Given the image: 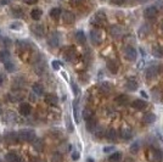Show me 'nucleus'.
Wrapping results in <instances>:
<instances>
[{"label":"nucleus","instance_id":"nucleus-1","mask_svg":"<svg viewBox=\"0 0 163 162\" xmlns=\"http://www.w3.org/2000/svg\"><path fill=\"white\" fill-rule=\"evenodd\" d=\"M17 138H18V141L21 143H29L35 139V133L34 130H31V129H22L17 133Z\"/></svg>","mask_w":163,"mask_h":162},{"label":"nucleus","instance_id":"nucleus-2","mask_svg":"<svg viewBox=\"0 0 163 162\" xmlns=\"http://www.w3.org/2000/svg\"><path fill=\"white\" fill-rule=\"evenodd\" d=\"M123 55L124 57L128 60V61H135L136 57H138V54H136V50L133 48V46H127L123 51Z\"/></svg>","mask_w":163,"mask_h":162},{"label":"nucleus","instance_id":"nucleus-3","mask_svg":"<svg viewBox=\"0 0 163 162\" xmlns=\"http://www.w3.org/2000/svg\"><path fill=\"white\" fill-rule=\"evenodd\" d=\"M90 40H91V43L95 44V45H98V44L101 43V40H102V34H101V32H100L98 28H94V29L90 31Z\"/></svg>","mask_w":163,"mask_h":162},{"label":"nucleus","instance_id":"nucleus-4","mask_svg":"<svg viewBox=\"0 0 163 162\" xmlns=\"http://www.w3.org/2000/svg\"><path fill=\"white\" fill-rule=\"evenodd\" d=\"M4 140H5L6 144H10V145L17 144V143H18L17 133H15V132H8V133L4 135Z\"/></svg>","mask_w":163,"mask_h":162},{"label":"nucleus","instance_id":"nucleus-5","mask_svg":"<svg viewBox=\"0 0 163 162\" xmlns=\"http://www.w3.org/2000/svg\"><path fill=\"white\" fill-rule=\"evenodd\" d=\"M157 14H158V10L155 8V6H148L144 10V16L147 19V20H153L157 17Z\"/></svg>","mask_w":163,"mask_h":162},{"label":"nucleus","instance_id":"nucleus-6","mask_svg":"<svg viewBox=\"0 0 163 162\" xmlns=\"http://www.w3.org/2000/svg\"><path fill=\"white\" fill-rule=\"evenodd\" d=\"M48 44H49L51 48H56V46H58V44H60V37H58V33L52 32V33L48 37Z\"/></svg>","mask_w":163,"mask_h":162},{"label":"nucleus","instance_id":"nucleus-7","mask_svg":"<svg viewBox=\"0 0 163 162\" xmlns=\"http://www.w3.org/2000/svg\"><path fill=\"white\" fill-rule=\"evenodd\" d=\"M159 73V68L157 65H152L146 69V78L147 79H153L157 77V74Z\"/></svg>","mask_w":163,"mask_h":162},{"label":"nucleus","instance_id":"nucleus-8","mask_svg":"<svg viewBox=\"0 0 163 162\" xmlns=\"http://www.w3.org/2000/svg\"><path fill=\"white\" fill-rule=\"evenodd\" d=\"M151 160L153 162H162L163 161V151L159 149H152L151 150Z\"/></svg>","mask_w":163,"mask_h":162},{"label":"nucleus","instance_id":"nucleus-9","mask_svg":"<svg viewBox=\"0 0 163 162\" xmlns=\"http://www.w3.org/2000/svg\"><path fill=\"white\" fill-rule=\"evenodd\" d=\"M31 29H32L33 34H34L35 37H38V38H42V37H44V34H45V29H44V27H43L42 25H33V26L31 27Z\"/></svg>","mask_w":163,"mask_h":162},{"label":"nucleus","instance_id":"nucleus-10","mask_svg":"<svg viewBox=\"0 0 163 162\" xmlns=\"http://www.w3.org/2000/svg\"><path fill=\"white\" fill-rule=\"evenodd\" d=\"M105 20H106L105 12H104V11H99V12H96V15L94 16V19L91 20V23L99 26V25H101L102 22H105Z\"/></svg>","mask_w":163,"mask_h":162},{"label":"nucleus","instance_id":"nucleus-11","mask_svg":"<svg viewBox=\"0 0 163 162\" xmlns=\"http://www.w3.org/2000/svg\"><path fill=\"white\" fill-rule=\"evenodd\" d=\"M18 112H20V115H22V116H29L31 112H32V106H31L29 104H27V103H22V104L20 105Z\"/></svg>","mask_w":163,"mask_h":162},{"label":"nucleus","instance_id":"nucleus-12","mask_svg":"<svg viewBox=\"0 0 163 162\" xmlns=\"http://www.w3.org/2000/svg\"><path fill=\"white\" fill-rule=\"evenodd\" d=\"M96 126H98V120H96L95 116H93V117H90V118L87 120V129L89 132H95Z\"/></svg>","mask_w":163,"mask_h":162},{"label":"nucleus","instance_id":"nucleus-13","mask_svg":"<svg viewBox=\"0 0 163 162\" xmlns=\"http://www.w3.org/2000/svg\"><path fill=\"white\" fill-rule=\"evenodd\" d=\"M44 100L50 106H56L57 103H58V99H57V96L55 94H46L45 98H44Z\"/></svg>","mask_w":163,"mask_h":162},{"label":"nucleus","instance_id":"nucleus-14","mask_svg":"<svg viewBox=\"0 0 163 162\" xmlns=\"http://www.w3.org/2000/svg\"><path fill=\"white\" fill-rule=\"evenodd\" d=\"M9 100L10 101H14V103H16V101H20V100H22L23 98H25V95H23V92H20V90H17V92H14V93H11V94H9Z\"/></svg>","mask_w":163,"mask_h":162},{"label":"nucleus","instance_id":"nucleus-15","mask_svg":"<svg viewBox=\"0 0 163 162\" xmlns=\"http://www.w3.org/2000/svg\"><path fill=\"white\" fill-rule=\"evenodd\" d=\"M62 20H63L65 23L71 25V23L74 22L75 17H74V15H73L71 11H65V12H62Z\"/></svg>","mask_w":163,"mask_h":162},{"label":"nucleus","instance_id":"nucleus-16","mask_svg":"<svg viewBox=\"0 0 163 162\" xmlns=\"http://www.w3.org/2000/svg\"><path fill=\"white\" fill-rule=\"evenodd\" d=\"M155 121H156V116H155V113H152V112H147V113H145L144 117H142V122H144L145 124H152V123H155Z\"/></svg>","mask_w":163,"mask_h":162},{"label":"nucleus","instance_id":"nucleus-17","mask_svg":"<svg viewBox=\"0 0 163 162\" xmlns=\"http://www.w3.org/2000/svg\"><path fill=\"white\" fill-rule=\"evenodd\" d=\"M131 106H133L134 109H136V110H142V109H145V107L147 106V104H146V101H144V100L135 99V100L131 103Z\"/></svg>","mask_w":163,"mask_h":162},{"label":"nucleus","instance_id":"nucleus-18","mask_svg":"<svg viewBox=\"0 0 163 162\" xmlns=\"http://www.w3.org/2000/svg\"><path fill=\"white\" fill-rule=\"evenodd\" d=\"M32 145H33V149L35 151H38V152H42L43 149H44V141L42 139H34Z\"/></svg>","mask_w":163,"mask_h":162},{"label":"nucleus","instance_id":"nucleus-19","mask_svg":"<svg viewBox=\"0 0 163 162\" xmlns=\"http://www.w3.org/2000/svg\"><path fill=\"white\" fill-rule=\"evenodd\" d=\"M111 35L115 37V38H118V37H122L123 35V28L121 26H113L111 28Z\"/></svg>","mask_w":163,"mask_h":162},{"label":"nucleus","instance_id":"nucleus-20","mask_svg":"<svg viewBox=\"0 0 163 162\" xmlns=\"http://www.w3.org/2000/svg\"><path fill=\"white\" fill-rule=\"evenodd\" d=\"M107 68L110 69L111 73H117L118 72V63L116 60H108L107 61Z\"/></svg>","mask_w":163,"mask_h":162},{"label":"nucleus","instance_id":"nucleus-21","mask_svg":"<svg viewBox=\"0 0 163 162\" xmlns=\"http://www.w3.org/2000/svg\"><path fill=\"white\" fill-rule=\"evenodd\" d=\"M32 89H33L34 94H37V95H43L44 94V87L40 83H34L33 87H32Z\"/></svg>","mask_w":163,"mask_h":162},{"label":"nucleus","instance_id":"nucleus-22","mask_svg":"<svg viewBox=\"0 0 163 162\" xmlns=\"http://www.w3.org/2000/svg\"><path fill=\"white\" fill-rule=\"evenodd\" d=\"M119 133H121V138L124 140H128L131 138V130L129 128H123V129H121Z\"/></svg>","mask_w":163,"mask_h":162},{"label":"nucleus","instance_id":"nucleus-23","mask_svg":"<svg viewBox=\"0 0 163 162\" xmlns=\"http://www.w3.org/2000/svg\"><path fill=\"white\" fill-rule=\"evenodd\" d=\"M116 103L119 104V105H127V104L129 103V98H128L127 95H124V94L118 95V96L116 98Z\"/></svg>","mask_w":163,"mask_h":162},{"label":"nucleus","instance_id":"nucleus-24","mask_svg":"<svg viewBox=\"0 0 163 162\" xmlns=\"http://www.w3.org/2000/svg\"><path fill=\"white\" fill-rule=\"evenodd\" d=\"M10 57H11V55H10V52L8 51V50H2L0 51V61L2 62H8L9 60H10Z\"/></svg>","mask_w":163,"mask_h":162},{"label":"nucleus","instance_id":"nucleus-25","mask_svg":"<svg viewBox=\"0 0 163 162\" xmlns=\"http://www.w3.org/2000/svg\"><path fill=\"white\" fill-rule=\"evenodd\" d=\"M5 161L6 162H17L18 161V156L15 152H8L5 155Z\"/></svg>","mask_w":163,"mask_h":162},{"label":"nucleus","instance_id":"nucleus-26","mask_svg":"<svg viewBox=\"0 0 163 162\" xmlns=\"http://www.w3.org/2000/svg\"><path fill=\"white\" fill-rule=\"evenodd\" d=\"M75 39H77V42H78V43L84 44V43H85V40H87L84 32H83V31H78V32L75 33Z\"/></svg>","mask_w":163,"mask_h":162},{"label":"nucleus","instance_id":"nucleus-27","mask_svg":"<svg viewBox=\"0 0 163 162\" xmlns=\"http://www.w3.org/2000/svg\"><path fill=\"white\" fill-rule=\"evenodd\" d=\"M42 15H43V11H42L40 9H33V10L31 11V16H32V19L35 20V21L40 20Z\"/></svg>","mask_w":163,"mask_h":162},{"label":"nucleus","instance_id":"nucleus-28","mask_svg":"<svg viewBox=\"0 0 163 162\" xmlns=\"http://www.w3.org/2000/svg\"><path fill=\"white\" fill-rule=\"evenodd\" d=\"M151 96H152V99H153V100L159 101V100H161V98H162V93H161V90H159L158 88H153V89H152V92H151Z\"/></svg>","mask_w":163,"mask_h":162},{"label":"nucleus","instance_id":"nucleus-29","mask_svg":"<svg viewBox=\"0 0 163 162\" xmlns=\"http://www.w3.org/2000/svg\"><path fill=\"white\" fill-rule=\"evenodd\" d=\"M127 89L128 90H130V92H135L136 89H138V83L135 82L134 79H130V80H128L127 82Z\"/></svg>","mask_w":163,"mask_h":162},{"label":"nucleus","instance_id":"nucleus-30","mask_svg":"<svg viewBox=\"0 0 163 162\" xmlns=\"http://www.w3.org/2000/svg\"><path fill=\"white\" fill-rule=\"evenodd\" d=\"M152 54H153L155 57H162L163 56V49L159 45H157V46H155L152 49Z\"/></svg>","mask_w":163,"mask_h":162},{"label":"nucleus","instance_id":"nucleus-31","mask_svg":"<svg viewBox=\"0 0 163 162\" xmlns=\"http://www.w3.org/2000/svg\"><path fill=\"white\" fill-rule=\"evenodd\" d=\"M50 16H51L54 20H57V19L61 16V9H58V8H54V9H51V11H50Z\"/></svg>","mask_w":163,"mask_h":162},{"label":"nucleus","instance_id":"nucleus-32","mask_svg":"<svg viewBox=\"0 0 163 162\" xmlns=\"http://www.w3.org/2000/svg\"><path fill=\"white\" fill-rule=\"evenodd\" d=\"M111 89H112V87H111L108 83H102V84L100 86V90H101V93H104L105 95H107V94L111 92Z\"/></svg>","mask_w":163,"mask_h":162},{"label":"nucleus","instance_id":"nucleus-33","mask_svg":"<svg viewBox=\"0 0 163 162\" xmlns=\"http://www.w3.org/2000/svg\"><path fill=\"white\" fill-rule=\"evenodd\" d=\"M122 158V154L121 152H113V154H111L110 155V157H108V160L111 161V162H117V161H119Z\"/></svg>","mask_w":163,"mask_h":162},{"label":"nucleus","instance_id":"nucleus-34","mask_svg":"<svg viewBox=\"0 0 163 162\" xmlns=\"http://www.w3.org/2000/svg\"><path fill=\"white\" fill-rule=\"evenodd\" d=\"M93 116H94V113H93V110H91V109L85 107V109L83 110V117H84V120H85V121H87L88 118L93 117Z\"/></svg>","mask_w":163,"mask_h":162},{"label":"nucleus","instance_id":"nucleus-35","mask_svg":"<svg viewBox=\"0 0 163 162\" xmlns=\"http://www.w3.org/2000/svg\"><path fill=\"white\" fill-rule=\"evenodd\" d=\"M106 137H107V139H110V140H116L117 133H116L115 129H108V130L106 132Z\"/></svg>","mask_w":163,"mask_h":162},{"label":"nucleus","instance_id":"nucleus-36","mask_svg":"<svg viewBox=\"0 0 163 162\" xmlns=\"http://www.w3.org/2000/svg\"><path fill=\"white\" fill-rule=\"evenodd\" d=\"M73 115H74L75 122L78 123L79 122V117H78V100H75L74 104H73Z\"/></svg>","mask_w":163,"mask_h":162},{"label":"nucleus","instance_id":"nucleus-37","mask_svg":"<svg viewBox=\"0 0 163 162\" xmlns=\"http://www.w3.org/2000/svg\"><path fill=\"white\" fill-rule=\"evenodd\" d=\"M62 161V155L60 152H54L51 155V162H61Z\"/></svg>","mask_w":163,"mask_h":162},{"label":"nucleus","instance_id":"nucleus-38","mask_svg":"<svg viewBox=\"0 0 163 162\" xmlns=\"http://www.w3.org/2000/svg\"><path fill=\"white\" fill-rule=\"evenodd\" d=\"M5 69L8 71V72H14L15 69H16V66H15V63H12V62H5Z\"/></svg>","mask_w":163,"mask_h":162},{"label":"nucleus","instance_id":"nucleus-39","mask_svg":"<svg viewBox=\"0 0 163 162\" xmlns=\"http://www.w3.org/2000/svg\"><path fill=\"white\" fill-rule=\"evenodd\" d=\"M4 120H5V121H9V122H10V121H15V120H16V116L14 115V112H8Z\"/></svg>","mask_w":163,"mask_h":162},{"label":"nucleus","instance_id":"nucleus-40","mask_svg":"<svg viewBox=\"0 0 163 162\" xmlns=\"http://www.w3.org/2000/svg\"><path fill=\"white\" fill-rule=\"evenodd\" d=\"M14 15L15 16H20V17H22L23 16V11H22V9H20V8H14Z\"/></svg>","mask_w":163,"mask_h":162},{"label":"nucleus","instance_id":"nucleus-41","mask_svg":"<svg viewBox=\"0 0 163 162\" xmlns=\"http://www.w3.org/2000/svg\"><path fill=\"white\" fill-rule=\"evenodd\" d=\"M10 28L11 29H21L22 28V25L20 22H14V23L10 25Z\"/></svg>","mask_w":163,"mask_h":162},{"label":"nucleus","instance_id":"nucleus-42","mask_svg":"<svg viewBox=\"0 0 163 162\" xmlns=\"http://www.w3.org/2000/svg\"><path fill=\"white\" fill-rule=\"evenodd\" d=\"M138 150H139V144H138V143H134V144L130 146V152L136 154V152H138Z\"/></svg>","mask_w":163,"mask_h":162},{"label":"nucleus","instance_id":"nucleus-43","mask_svg":"<svg viewBox=\"0 0 163 162\" xmlns=\"http://www.w3.org/2000/svg\"><path fill=\"white\" fill-rule=\"evenodd\" d=\"M155 8H156L157 10H163V0H157Z\"/></svg>","mask_w":163,"mask_h":162},{"label":"nucleus","instance_id":"nucleus-44","mask_svg":"<svg viewBox=\"0 0 163 162\" xmlns=\"http://www.w3.org/2000/svg\"><path fill=\"white\" fill-rule=\"evenodd\" d=\"M72 89H73V92H74V95H78V94H79V88L77 87L75 83H72Z\"/></svg>","mask_w":163,"mask_h":162},{"label":"nucleus","instance_id":"nucleus-45","mask_svg":"<svg viewBox=\"0 0 163 162\" xmlns=\"http://www.w3.org/2000/svg\"><path fill=\"white\" fill-rule=\"evenodd\" d=\"M51 65H52V68H54V69H58L61 63H60L58 61H56V60H55V61H52V63H51Z\"/></svg>","mask_w":163,"mask_h":162},{"label":"nucleus","instance_id":"nucleus-46","mask_svg":"<svg viewBox=\"0 0 163 162\" xmlns=\"http://www.w3.org/2000/svg\"><path fill=\"white\" fill-rule=\"evenodd\" d=\"M38 2V0H23V3H26V4H28V5H33V4H35Z\"/></svg>","mask_w":163,"mask_h":162},{"label":"nucleus","instance_id":"nucleus-47","mask_svg":"<svg viewBox=\"0 0 163 162\" xmlns=\"http://www.w3.org/2000/svg\"><path fill=\"white\" fill-rule=\"evenodd\" d=\"M111 2L115 4V5H122L124 3V0H111Z\"/></svg>","mask_w":163,"mask_h":162},{"label":"nucleus","instance_id":"nucleus-48","mask_svg":"<svg viewBox=\"0 0 163 162\" xmlns=\"http://www.w3.org/2000/svg\"><path fill=\"white\" fill-rule=\"evenodd\" d=\"M4 44H5L6 46H10V45H11V40H10L9 38H5V39H4Z\"/></svg>","mask_w":163,"mask_h":162},{"label":"nucleus","instance_id":"nucleus-49","mask_svg":"<svg viewBox=\"0 0 163 162\" xmlns=\"http://www.w3.org/2000/svg\"><path fill=\"white\" fill-rule=\"evenodd\" d=\"M4 82H5V77H4V74H0V86H3Z\"/></svg>","mask_w":163,"mask_h":162},{"label":"nucleus","instance_id":"nucleus-50","mask_svg":"<svg viewBox=\"0 0 163 162\" xmlns=\"http://www.w3.org/2000/svg\"><path fill=\"white\" fill-rule=\"evenodd\" d=\"M72 157H73V160H78V158H79V154H78V152H73Z\"/></svg>","mask_w":163,"mask_h":162},{"label":"nucleus","instance_id":"nucleus-51","mask_svg":"<svg viewBox=\"0 0 163 162\" xmlns=\"http://www.w3.org/2000/svg\"><path fill=\"white\" fill-rule=\"evenodd\" d=\"M112 150H113V147H111V146H107V147H105V149H104V151H105V152H108V151H112Z\"/></svg>","mask_w":163,"mask_h":162},{"label":"nucleus","instance_id":"nucleus-52","mask_svg":"<svg viewBox=\"0 0 163 162\" xmlns=\"http://www.w3.org/2000/svg\"><path fill=\"white\" fill-rule=\"evenodd\" d=\"M9 3V0H0V4L2 5H6Z\"/></svg>","mask_w":163,"mask_h":162},{"label":"nucleus","instance_id":"nucleus-53","mask_svg":"<svg viewBox=\"0 0 163 162\" xmlns=\"http://www.w3.org/2000/svg\"><path fill=\"white\" fill-rule=\"evenodd\" d=\"M141 95H142V96H144V98H147V94H146V93H145V92H144V90H142V92H141Z\"/></svg>","mask_w":163,"mask_h":162},{"label":"nucleus","instance_id":"nucleus-54","mask_svg":"<svg viewBox=\"0 0 163 162\" xmlns=\"http://www.w3.org/2000/svg\"><path fill=\"white\" fill-rule=\"evenodd\" d=\"M73 2H74V3H80L82 0H73Z\"/></svg>","mask_w":163,"mask_h":162},{"label":"nucleus","instance_id":"nucleus-55","mask_svg":"<svg viewBox=\"0 0 163 162\" xmlns=\"http://www.w3.org/2000/svg\"><path fill=\"white\" fill-rule=\"evenodd\" d=\"M3 113V109H2V106H0V115Z\"/></svg>","mask_w":163,"mask_h":162},{"label":"nucleus","instance_id":"nucleus-56","mask_svg":"<svg viewBox=\"0 0 163 162\" xmlns=\"http://www.w3.org/2000/svg\"><path fill=\"white\" fill-rule=\"evenodd\" d=\"M140 2H141V3H145V2H147V0H140Z\"/></svg>","mask_w":163,"mask_h":162},{"label":"nucleus","instance_id":"nucleus-57","mask_svg":"<svg viewBox=\"0 0 163 162\" xmlns=\"http://www.w3.org/2000/svg\"><path fill=\"white\" fill-rule=\"evenodd\" d=\"M35 162H43V161H35Z\"/></svg>","mask_w":163,"mask_h":162},{"label":"nucleus","instance_id":"nucleus-58","mask_svg":"<svg viewBox=\"0 0 163 162\" xmlns=\"http://www.w3.org/2000/svg\"><path fill=\"white\" fill-rule=\"evenodd\" d=\"M162 29H163V26H162Z\"/></svg>","mask_w":163,"mask_h":162},{"label":"nucleus","instance_id":"nucleus-59","mask_svg":"<svg viewBox=\"0 0 163 162\" xmlns=\"http://www.w3.org/2000/svg\"><path fill=\"white\" fill-rule=\"evenodd\" d=\"M21 162H23V161H21Z\"/></svg>","mask_w":163,"mask_h":162},{"label":"nucleus","instance_id":"nucleus-60","mask_svg":"<svg viewBox=\"0 0 163 162\" xmlns=\"http://www.w3.org/2000/svg\"><path fill=\"white\" fill-rule=\"evenodd\" d=\"M0 162H2V161H0Z\"/></svg>","mask_w":163,"mask_h":162}]
</instances>
